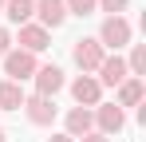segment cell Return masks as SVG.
Returning a JSON list of instances; mask_svg holds the SVG:
<instances>
[{"mask_svg": "<svg viewBox=\"0 0 146 142\" xmlns=\"http://www.w3.org/2000/svg\"><path fill=\"white\" fill-rule=\"evenodd\" d=\"M8 51H12V32H8V28H0V59H4Z\"/></svg>", "mask_w": 146, "mask_h": 142, "instance_id": "ac0fdd59", "label": "cell"}, {"mask_svg": "<svg viewBox=\"0 0 146 142\" xmlns=\"http://www.w3.org/2000/svg\"><path fill=\"white\" fill-rule=\"evenodd\" d=\"M126 4H130V0H99V8H103V12H111V16H122V12H126Z\"/></svg>", "mask_w": 146, "mask_h": 142, "instance_id": "e0dca14e", "label": "cell"}, {"mask_svg": "<svg viewBox=\"0 0 146 142\" xmlns=\"http://www.w3.org/2000/svg\"><path fill=\"white\" fill-rule=\"evenodd\" d=\"M99 87H119V83H126L130 79V71H126V59L122 55H107L103 63H99Z\"/></svg>", "mask_w": 146, "mask_h": 142, "instance_id": "8992f818", "label": "cell"}, {"mask_svg": "<svg viewBox=\"0 0 146 142\" xmlns=\"http://www.w3.org/2000/svg\"><path fill=\"white\" fill-rule=\"evenodd\" d=\"M79 142H107V138H103L99 130H91V134H83V138H79Z\"/></svg>", "mask_w": 146, "mask_h": 142, "instance_id": "d6986e66", "label": "cell"}, {"mask_svg": "<svg viewBox=\"0 0 146 142\" xmlns=\"http://www.w3.org/2000/svg\"><path fill=\"white\" fill-rule=\"evenodd\" d=\"M0 12H4V0H0Z\"/></svg>", "mask_w": 146, "mask_h": 142, "instance_id": "7402d4cb", "label": "cell"}, {"mask_svg": "<svg viewBox=\"0 0 146 142\" xmlns=\"http://www.w3.org/2000/svg\"><path fill=\"white\" fill-rule=\"evenodd\" d=\"M122 126H126V115H122V107H115V103H99V107H95V130L103 134V138L119 134Z\"/></svg>", "mask_w": 146, "mask_h": 142, "instance_id": "277c9868", "label": "cell"}, {"mask_svg": "<svg viewBox=\"0 0 146 142\" xmlns=\"http://www.w3.org/2000/svg\"><path fill=\"white\" fill-rule=\"evenodd\" d=\"M63 126H67V138H83V134L95 130V111H87V107H71L67 118H63Z\"/></svg>", "mask_w": 146, "mask_h": 142, "instance_id": "9c48e42d", "label": "cell"}, {"mask_svg": "<svg viewBox=\"0 0 146 142\" xmlns=\"http://www.w3.org/2000/svg\"><path fill=\"white\" fill-rule=\"evenodd\" d=\"M142 95H146L142 79H126V83H119V103H115V107H138Z\"/></svg>", "mask_w": 146, "mask_h": 142, "instance_id": "5bb4252c", "label": "cell"}, {"mask_svg": "<svg viewBox=\"0 0 146 142\" xmlns=\"http://www.w3.org/2000/svg\"><path fill=\"white\" fill-rule=\"evenodd\" d=\"M24 111H28V122H32V126H51V122H55V103L44 99V95L24 99Z\"/></svg>", "mask_w": 146, "mask_h": 142, "instance_id": "ba28073f", "label": "cell"}, {"mask_svg": "<svg viewBox=\"0 0 146 142\" xmlns=\"http://www.w3.org/2000/svg\"><path fill=\"white\" fill-rule=\"evenodd\" d=\"M63 8H67V16H91L99 0H63Z\"/></svg>", "mask_w": 146, "mask_h": 142, "instance_id": "2e32d148", "label": "cell"}, {"mask_svg": "<svg viewBox=\"0 0 146 142\" xmlns=\"http://www.w3.org/2000/svg\"><path fill=\"white\" fill-rule=\"evenodd\" d=\"M36 95H44V99H55V95L63 91V71L55 67V63H44V67H36Z\"/></svg>", "mask_w": 146, "mask_h": 142, "instance_id": "5b68a950", "label": "cell"}, {"mask_svg": "<svg viewBox=\"0 0 146 142\" xmlns=\"http://www.w3.org/2000/svg\"><path fill=\"white\" fill-rule=\"evenodd\" d=\"M24 87L20 83H12V79H0V111H20L24 107Z\"/></svg>", "mask_w": 146, "mask_h": 142, "instance_id": "7c38bea8", "label": "cell"}, {"mask_svg": "<svg viewBox=\"0 0 146 142\" xmlns=\"http://www.w3.org/2000/svg\"><path fill=\"white\" fill-rule=\"evenodd\" d=\"M95 40L103 44V51H107V47H115V51H119V47H126V44H130V24L122 20V16H107Z\"/></svg>", "mask_w": 146, "mask_h": 142, "instance_id": "3957f363", "label": "cell"}, {"mask_svg": "<svg viewBox=\"0 0 146 142\" xmlns=\"http://www.w3.org/2000/svg\"><path fill=\"white\" fill-rule=\"evenodd\" d=\"M126 71H130V79H142V71H146V47H142V44H134V47H130Z\"/></svg>", "mask_w": 146, "mask_h": 142, "instance_id": "9a60e30c", "label": "cell"}, {"mask_svg": "<svg viewBox=\"0 0 146 142\" xmlns=\"http://www.w3.org/2000/svg\"><path fill=\"white\" fill-rule=\"evenodd\" d=\"M4 16L12 24H32V16H36V0H4Z\"/></svg>", "mask_w": 146, "mask_h": 142, "instance_id": "4fadbf2b", "label": "cell"}, {"mask_svg": "<svg viewBox=\"0 0 146 142\" xmlns=\"http://www.w3.org/2000/svg\"><path fill=\"white\" fill-rule=\"evenodd\" d=\"M36 16H40V28L51 32L67 20V8H63V0H36Z\"/></svg>", "mask_w": 146, "mask_h": 142, "instance_id": "30bf717a", "label": "cell"}, {"mask_svg": "<svg viewBox=\"0 0 146 142\" xmlns=\"http://www.w3.org/2000/svg\"><path fill=\"white\" fill-rule=\"evenodd\" d=\"M0 142H8V134H4V130H0Z\"/></svg>", "mask_w": 146, "mask_h": 142, "instance_id": "44dd1931", "label": "cell"}, {"mask_svg": "<svg viewBox=\"0 0 146 142\" xmlns=\"http://www.w3.org/2000/svg\"><path fill=\"white\" fill-rule=\"evenodd\" d=\"M36 55L32 51H20V47H12L8 55H4V79H12V83H24V79H32L36 75Z\"/></svg>", "mask_w": 146, "mask_h": 142, "instance_id": "7a4b0ae2", "label": "cell"}, {"mask_svg": "<svg viewBox=\"0 0 146 142\" xmlns=\"http://www.w3.org/2000/svg\"><path fill=\"white\" fill-rule=\"evenodd\" d=\"M71 99L79 103V107H87V111H91V107H99V99H103L99 79H95V75H79V79L71 83Z\"/></svg>", "mask_w": 146, "mask_h": 142, "instance_id": "52a82bcc", "label": "cell"}, {"mask_svg": "<svg viewBox=\"0 0 146 142\" xmlns=\"http://www.w3.org/2000/svg\"><path fill=\"white\" fill-rule=\"evenodd\" d=\"M48 142H75V138H67V134H51Z\"/></svg>", "mask_w": 146, "mask_h": 142, "instance_id": "ffe728a7", "label": "cell"}, {"mask_svg": "<svg viewBox=\"0 0 146 142\" xmlns=\"http://www.w3.org/2000/svg\"><path fill=\"white\" fill-rule=\"evenodd\" d=\"M71 59H75V67L83 71V75H91V71H99V63L107 59V51H103V44H99L95 36H83V40H75Z\"/></svg>", "mask_w": 146, "mask_h": 142, "instance_id": "6da1fadb", "label": "cell"}, {"mask_svg": "<svg viewBox=\"0 0 146 142\" xmlns=\"http://www.w3.org/2000/svg\"><path fill=\"white\" fill-rule=\"evenodd\" d=\"M44 47H51V32H44L40 24H24V28H20V51L40 55Z\"/></svg>", "mask_w": 146, "mask_h": 142, "instance_id": "8fae6325", "label": "cell"}]
</instances>
